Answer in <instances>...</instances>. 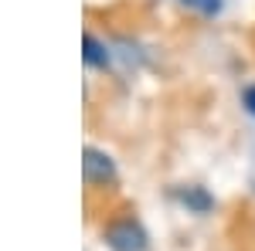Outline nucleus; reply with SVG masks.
I'll list each match as a JSON object with an SVG mask.
<instances>
[{"instance_id": "5", "label": "nucleus", "mask_w": 255, "mask_h": 251, "mask_svg": "<svg viewBox=\"0 0 255 251\" xmlns=\"http://www.w3.org/2000/svg\"><path fill=\"white\" fill-rule=\"evenodd\" d=\"M184 7H191V10H197V14H204V17H215L218 10L225 7V0H180Z\"/></svg>"}, {"instance_id": "4", "label": "nucleus", "mask_w": 255, "mask_h": 251, "mask_svg": "<svg viewBox=\"0 0 255 251\" xmlns=\"http://www.w3.org/2000/svg\"><path fill=\"white\" fill-rule=\"evenodd\" d=\"M180 200H184V207H191V211L197 214H204V211H211V193L204 190V187H184L180 190Z\"/></svg>"}, {"instance_id": "2", "label": "nucleus", "mask_w": 255, "mask_h": 251, "mask_svg": "<svg viewBox=\"0 0 255 251\" xmlns=\"http://www.w3.org/2000/svg\"><path fill=\"white\" fill-rule=\"evenodd\" d=\"M82 173H85V183L92 187H106L116 180V163L113 156L96 150V146H85V160H82Z\"/></svg>"}, {"instance_id": "6", "label": "nucleus", "mask_w": 255, "mask_h": 251, "mask_svg": "<svg viewBox=\"0 0 255 251\" xmlns=\"http://www.w3.org/2000/svg\"><path fill=\"white\" fill-rule=\"evenodd\" d=\"M242 105H245L249 116H255V85H245L242 88Z\"/></svg>"}, {"instance_id": "1", "label": "nucleus", "mask_w": 255, "mask_h": 251, "mask_svg": "<svg viewBox=\"0 0 255 251\" xmlns=\"http://www.w3.org/2000/svg\"><path fill=\"white\" fill-rule=\"evenodd\" d=\"M102 238H106V245H109L113 251H146V245H150L146 231L139 228L133 217L113 221V224L102 231Z\"/></svg>"}, {"instance_id": "3", "label": "nucleus", "mask_w": 255, "mask_h": 251, "mask_svg": "<svg viewBox=\"0 0 255 251\" xmlns=\"http://www.w3.org/2000/svg\"><path fill=\"white\" fill-rule=\"evenodd\" d=\"M82 58H85L89 68H106L109 58H113V48L106 41H99L92 31H85V51H82Z\"/></svg>"}]
</instances>
